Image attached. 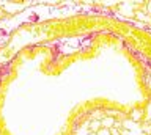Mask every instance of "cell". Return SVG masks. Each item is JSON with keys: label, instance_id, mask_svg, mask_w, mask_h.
Returning <instances> with one entry per match:
<instances>
[{"label": "cell", "instance_id": "cell-4", "mask_svg": "<svg viewBox=\"0 0 151 135\" xmlns=\"http://www.w3.org/2000/svg\"><path fill=\"white\" fill-rule=\"evenodd\" d=\"M142 130H143V135H151V123H143Z\"/></svg>", "mask_w": 151, "mask_h": 135}, {"label": "cell", "instance_id": "cell-3", "mask_svg": "<svg viewBox=\"0 0 151 135\" xmlns=\"http://www.w3.org/2000/svg\"><path fill=\"white\" fill-rule=\"evenodd\" d=\"M88 127H90V130H91L93 134H96L98 130L101 129V121H99V119H90Z\"/></svg>", "mask_w": 151, "mask_h": 135}, {"label": "cell", "instance_id": "cell-2", "mask_svg": "<svg viewBox=\"0 0 151 135\" xmlns=\"http://www.w3.org/2000/svg\"><path fill=\"white\" fill-rule=\"evenodd\" d=\"M99 121H101V127H104V129H112L116 119H115V118H110V116H104V118H101Z\"/></svg>", "mask_w": 151, "mask_h": 135}, {"label": "cell", "instance_id": "cell-6", "mask_svg": "<svg viewBox=\"0 0 151 135\" xmlns=\"http://www.w3.org/2000/svg\"><path fill=\"white\" fill-rule=\"evenodd\" d=\"M146 80H148V82H145V85L151 90V77H146Z\"/></svg>", "mask_w": 151, "mask_h": 135}, {"label": "cell", "instance_id": "cell-1", "mask_svg": "<svg viewBox=\"0 0 151 135\" xmlns=\"http://www.w3.org/2000/svg\"><path fill=\"white\" fill-rule=\"evenodd\" d=\"M127 118H129L132 123H140V121H143V109H132L129 113H127Z\"/></svg>", "mask_w": 151, "mask_h": 135}, {"label": "cell", "instance_id": "cell-5", "mask_svg": "<svg viewBox=\"0 0 151 135\" xmlns=\"http://www.w3.org/2000/svg\"><path fill=\"white\" fill-rule=\"evenodd\" d=\"M94 135H110V130H109V129H104V127H101V129H99V130H98V132L94 134Z\"/></svg>", "mask_w": 151, "mask_h": 135}]
</instances>
